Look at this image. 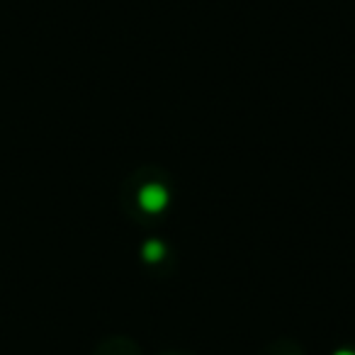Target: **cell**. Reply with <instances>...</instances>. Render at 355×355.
<instances>
[{
	"mask_svg": "<svg viewBox=\"0 0 355 355\" xmlns=\"http://www.w3.org/2000/svg\"><path fill=\"white\" fill-rule=\"evenodd\" d=\"M338 355H350V353H338Z\"/></svg>",
	"mask_w": 355,
	"mask_h": 355,
	"instance_id": "cell-1",
	"label": "cell"
}]
</instances>
